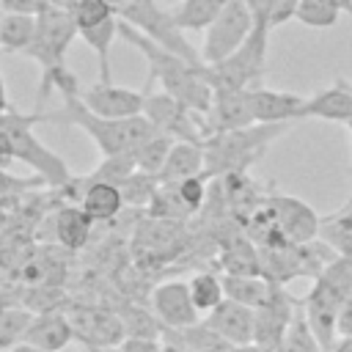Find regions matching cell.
<instances>
[{"label":"cell","instance_id":"cell-18","mask_svg":"<svg viewBox=\"0 0 352 352\" xmlns=\"http://www.w3.org/2000/svg\"><path fill=\"white\" fill-rule=\"evenodd\" d=\"M305 99L308 96H300L292 91H275L264 85L250 88V107H253L256 124H294L302 118Z\"/></svg>","mask_w":352,"mask_h":352},{"label":"cell","instance_id":"cell-33","mask_svg":"<svg viewBox=\"0 0 352 352\" xmlns=\"http://www.w3.org/2000/svg\"><path fill=\"white\" fill-rule=\"evenodd\" d=\"M121 322H124V330H126V338H160L162 336V324L160 319L151 314V308H140V305H124L118 311Z\"/></svg>","mask_w":352,"mask_h":352},{"label":"cell","instance_id":"cell-26","mask_svg":"<svg viewBox=\"0 0 352 352\" xmlns=\"http://www.w3.org/2000/svg\"><path fill=\"white\" fill-rule=\"evenodd\" d=\"M36 28H38V16L0 14V50L3 52H25L33 44Z\"/></svg>","mask_w":352,"mask_h":352},{"label":"cell","instance_id":"cell-38","mask_svg":"<svg viewBox=\"0 0 352 352\" xmlns=\"http://www.w3.org/2000/svg\"><path fill=\"white\" fill-rule=\"evenodd\" d=\"M206 176H190L184 182H173L170 187L176 190V198L182 201V206L187 209V214H195L201 206H204V198H206Z\"/></svg>","mask_w":352,"mask_h":352},{"label":"cell","instance_id":"cell-35","mask_svg":"<svg viewBox=\"0 0 352 352\" xmlns=\"http://www.w3.org/2000/svg\"><path fill=\"white\" fill-rule=\"evenodd\" d=\"M160 176L154 173H143V170H135L118 190L124 195V206H151V201L157 198V190H160Z\"/></svg>","mask_w":352,"mask_h":352},{"label":"cell","instance_id":"cell-45","mask_svg":"<svg viewBox=\"0 0 352 352\" xmlns=\"http://www.w3.org/2000/svg\"><path fill=\"white\" fill-rule=\"evenodd\" d=\"M47 3H50V8H60V11H72L74 14L80 0H47Z\"/></svg>","mask_w":352,"mask_h":352},{"label":"cell","instance_id":"cell-34","mask_svg":"<svg viewBox=\"0 0 352 352\" xmlns=\"http://www.w3.org/2000/svg\"><path fill=\"white\" fill-rule=\"evenodd\" d=\"M278 352H324V346L319 344V338L314 336V330H311V324H308V319L302 314V302H300V311L292 319Z\"/></svg>","mask_w":352,"mask_h":352},{"label":"cell","instance_id":"cell-47","mask_svg":"<svg viewBox=\"0 0 352 352\" xmlns=\"http://www.w3.org/2000/svg\"><path fill=\"white\" fill-rule=\"evenodd\" d=\"M8 352H47V349H41V346H33V344H28V341H22V344H16V346H11Z\"/></svg>","mask_w":352,"mask_h":352},{"label":"cell","instance_id":"cell-27","mask_svg":"<svg viewBox=\"0 0 352 352\" xmlns=\"http://www.w3.org/2000/svg\"><path fill=\"white\" fill-rule=\"evenodd\" d=\"M118 25H121L118 16H107L104 22L80 30V36L85 38V44L99 58V80L102 82H110V47H113V38L118 36Z\"/></svg>","mask_w":352,"mask_h":352},{"label":"cell","instance_id":"cell-15","mask_svg":"<svg viewBox=\"0 0 352 352\" xmlns=\"http://www.w3.org/2000/svg\"><path fill=\"white\" fill-rule=\"evenodd\" d=\"M146 94L148 91H135V88H124V85H113V82H102V80L88 88H80V99L85 102V107L102 118L143 116Z\"/></svg>","mask_w":352,"mask_h":352},{"label":"cell","instance_id":"cell-37","mask_svg":"<svg viewBox=\"0 0 352 352\" xmlns=\"http://www.w3.org/2000/svg\"><path fill=\"white\" fill-rule=\"evenodd\" d=\"M135 170H138V165H135V157L132 154H110V157H102V162L96 165L94 173H88V179H94V182H110V184L121 187Z\"/></svg>","mask_w":352,"mask_h":352},{"label":"cell","instance_id":"cell-16","mask_svg":"<svg viewBox=\"0 0 352 352\" xmlns=\"http://www.w3.org/2000/svg\"><path fill=\"white\" fill-rule=\"evenodd\" d=\"M256 124L250 107V88H214L212 107L204 116V135L242 129Z\"/></svg>","mask_w":352,"mask_h":352},{"label":"cell","instance_id":"cell-30","mask_svg":"<svg viewBox=\"0 0 352 352\" xmlns=\"http://www.w3.org/2000/svg\"><path fill=\"white\" fill-rule=\"evenodd\" d=\"M190 294H192V302L198 308V314H209L214 311L223 300H226V289H223V275L212 272V270H201L195 272L190 280Z\"/></svg>","mask_w":352,"mask_h":352},{"label":"cell","instance_id":"cell-2","mask_svg":"<svg viewBox=\"0 0 352 352\" xmlns=\"http://www.w3.org/2000/svg\"><path fill=\"white\" fill-rule=\"evenodd\" d=\"M118 36L124 41H129L132 47H138L140 55L148 60V80H157L165 94H170L179 102H184L190 110L206 116V110L212 107L214 88L204 77V66H195V63L168 52L165 47L154 44L151 38H146L140 30H135L126 22L118 25Z\"/></svg>","mask_w":352,"mask_h":352},{"label":"cell","instance_id":"cell-48","mask_svg":"<svg viewBox=\"0 0 352 352\" xmlns=\"http://www.w3.org/2000/svg\"><path fill=\"white\" fill-rule=\"evenodd\" d=\"M333 352H352V338H338Z\"/></svg>","mask_w":352,"mask_h":352},{"label":"cell","instance_id":"cell-20","mask_svg":"<svg viewBox=\"0 0 352 352\" xmlns=\"http://www.w3.org/2000/svg\"><path fill=\"white\" fill-rule=\"evenodd\" d=\"M302 118H322V121L349 124L352 121V82L336 80L333 85L308 96L305 107H302Z\"/></svg>","mask_w":352,"mask_h":352},{"label":"cell","instance_id":"cell-1","mask_svg":"<svg viewBox=\"0 0 352 352\" xmlns=\"http://www.w3.org/2000/svg\"><path fill=\"white\" fill-rule=\"evenodd\" d=\"M55 88L63 96V110L55 113H41L44 121L52 124H66V126H80L102 151V157L110 154H135L140 143H146L157 129L148 124L146 116H132V118H102L85 107L80 99V82L72 72L58 77Z\"/></svg>","mask_w":352,"mask_h":352},{"label":"cell","instance_id":"cell-39","mask_svg":"<svg viewBox=\"0 0 352 352\" xmlns=\"http://www.w3.org/2000/svg\"><path fill=\"white\" fill-rule=\"evenodd\" d=\"M107 16H118L116 8L107 0H80L77 8H74V19H77L80 30L82 28H91V25H99Z\"/></svg>","mask_w":352,"mask_h":352},{"label":"cell","instance_id":"cell-12","mask_svg":"<svg viewBox=\"0 0 352 352\" xmlns=\"http://www.w3.org/2000/svg\"><path fill=\"white\" fill-rule=\"evenodd\" d=\"M300 311V300H294L286 286H275V292L270 294L267 302H261L258 308H253L256 314V338L253 344L258 349H267V352H278L292 319L297 316Z\"/></svg>","mask_w":352,"mask_h":352},{"label":"cell","instance_id":"cell-32","mask_svg":"<svg viewBox=\"0 0 352 352\" xmlns=\"http://www.w3.org/2000/svg\"><path fill=\"white\" fill-rule=\"evenodd\" d=\"M173 143H176L173 138H168V135H162V132H154V135H151L146 143H140V146L135 148V154H132L138 170L160 176V170H162V165H165V160H168Z\"/></svg>","mask_w":352,"mask_h":352},{"label":"cell","instance_id":"cell-8","mask_svg":"<svg viewBox=\"0 0 352 352\" xmlns=\"http://www.w3.org/2000/svg\"><path fill=\"white\" fill-rule=\"evenodd\" d=\"M270 25H256L245 44L231 52L226 60L204 63V77L212 88H256L267 72V44Z\"/></svg>","mask_w":352,"mask_h":352},{"label":"cell","instance_id":"cell-22","mask_svg":"<svg viewBox=\"0 0 352 352\" xmlns=\"http://www.w3.org/2000/svg\"><path fill=\"white\" fill-rule=\"evenodd\" d=\"M204 168H206L204 146L190 143V140H176L162 170H160V182L173 184V182H184L190 176H204Z\"/></svg>","mask_w":352,"mask_h":352},{"label":"cell","instance_id":"cell-29","mask_svg":"<svg viewBox=\"0 0 352 352\" xmlns=\"http://www.w3.org/2000/svg\"><path fill=\"white\" fill-rule=\"evenodd\" d=\"M319 239L327 242L336 253L352 258V204H344L338 212L322 217Z\"/></svg>","mask_w":352,"mask_h":352},{"label":"cell","instance_id":"cell-13","mask_svg":"<svg viewBox=\"0 0 352 352\" xmlns=\"http://www.w3.org/2000/svg\"><path fill=\"white\" fill-rule=\"evenodd\" d=\"M148 308H151V314L160 319V324L165 330H182V327H192V324L201 322V314H198V308L192 302L187 280L157 283L151 289Z\"/></svg>","mask_w":352,"mask_h":352},{"label":"cell","instance_id":"cell-42","mask_svg":"<svg viewBox=\"0 0 352 352\" xmlns=\"http://www.w3.org/2000/svg\"><path fill=\"white\" fill-rule=\"evenodd\" d=\"M121 352H165V346L160 344V338H124V344L118 346Z\"/></svg>","mask_w":352,"mask_h":352},{"label":"cell","instance_id":"cell-31","mask_svg":"<svg viewBox=\"0 0 352 352\" xmlns=\"http://www.w3.org/2000/svg\"><path fill=\"white\" fill-rule=\"evenodd\" d=\"M33 316L36 314L25 305H0V352H8L25 341Z\"/></svg>","mask_w":352,"mask_h":352},{"label":"cell","instance_id":"cell-49","mask_svg":"<svg viewBox=\"0 0 352 352\" xmlns=\"http://www.w3.org/2000/svg\"><path fill=\"white\" fill-rule=\"evenodd\" d=\"M82 352H121L118 346H82Z\"/></svg>","mask_w":352,"mask_h":352},{"label":"cell","instance_id":"cell-25","mask_svg":"<svg viewBox=\"0 0 352 352\" xmlns=\"http://www.w3.org/2000/svg\"><path fill=\"white\" fill-rule=\"evenodd\" d=\"M94 217H88L82 212V206H63L58 214H55V239L63 245V248H82L91 236V228H94Z\"/></svg>","mask_w":352,"mask_h":352},{"label":"cell","instance_id":"cell-46","mask_svg":"<svg viewBox=\"0 0 352 352\" xmlns=\"http://www.w3.org/2000/svg\"><path fill=\"white\" fill-rule=\"evenodd\" d=\"M11 107H8V96H6V82H3V74H0V116L3 113H8Z\"/></svg>","mask_w":352,"mask_h":352},{"label":"cell","instance_id":"cell-41","mask_svg":"<svg viewBox=\"0 0 352 352\" xmlns=\"http://www.w3.org/2000/svg\"><path fill=\"white\" fill-rule=\"evenodd\" d=\"M297 8H300V0H272V14H270V25L278 28L289 19L297 16Z\"/></svg>","mask_w":352,"mask_h":352},{"label":"cell","instance_id":"cell-23","mask_svg":"<svg viewBox=\"0 0 352 352\" xmlns=\"http://www.w3.org/2000/svg\"><path fill=\"white\" fill-rule=\"evenodd\" d=\"M217 261H220L223 275H264L261 272V250L250 239L223 242Z\"/></svg>","mask_w":352,"mask_h":352},{"label":"cell","instance_id":"cell-21","mask_svg":"<svg viewBox=\"0 0 352 352\" xmlns=\"http://www.w3.org/2000/svg\"><path fill=\"white\" fill-rule=\"evenodd\" d=\"M25 341L33 346H41L47 352H60L66 344L74 341V327H72L66 311H60V308L38 311L28 327Z\"/></svg>","mask_w":352,"mask_h":352},{"label":"cell","instance_id":"cell-5","mask_svg":"<svg viewBox=\"0 0 352 352\" xmlns=\"http://www.w3.org/2000/svg\"><path fill=\"white\" fill-rule=\"evenodd\" d=\"M74 36H80V25H77V19H74L72 11L47 8L44 14H38V28H36L33 44L22 52V55L33 58L41 66V80H38V94H36V110H38L41 99L50 96V91L55 88L58 77L69 72L66 52H69V44L74 41Z\"/></svg>","mask_w":352,"mask_h":352},{"label":"cell","instance_id":"cell-24","mask_svg":"<svg viewBox=\"0 0 352 352\" xmlns=\"http://www.w3.org/2000/svg\"><path fill=\"white\" fill-rule=\"evenodd\" d=\"M275 286L278 283H272L267 275H223L226 297L250 308H258L261 302H267Z\"/></svg>","mask_w":352,"mask_h":352},{"label":"cell","instance_id":"cell-10","mask_svg":"<svg viewBox=\"0 0 352 352\" xmlns=\"http://www.w3.org/2000/svg\"><path fill=\"white\" fill-rule=\"evenodd\" d=\"M143 116L148 118V124L173 138V140H190V143H204V116L190 110L184 102H179L176 96L157 91V94H146V104H143Z\"/></svg>","mask_w":352,"mask_h":352},{"label":"cell","instance_id":"cell-52","mask_svg":"<svg viewBox=\"0 0 352 352\" xmlns=\"http://www.w3.org/2000/svg\"><path fill=\"white\" fill-rule=\"evenodd\" d=\"M346 126H349V138H352V121H349ZM346 204H352V192H349V201H346Z\"/></svg>","mask_w":352,"mask_h":352},{"label":"cell","instance_id":"cell-9","mask_svg":"<svg viewBox=\"0 0 352 352\" xmlns=\"http://www.w3.org/2000/svg\"><path fill=\"white\" fill-rule=\"evenodd\" d=\"M256 22L245 0H228L217 19L204 30V44H201V58L204 63H217L226 60L231 52H236L245 38L253 33Z\"/></svg>","mask_w":352,"mask_h":352},{"label":"cell","instance_id":"cell-43","mask_svg":"<svg viewBox=\"0 0 352 352\" xmlns=\"http://www.w3.org/2000/svg\"><path fill=\"white\" fill-rule=\"evenodd\" d=\"M245 6L253 14L256 25H270V14H272V0H245ZM272 28V25H270Z\"/></svg>","mask_w":352,"mask_h":352},{"label":"cell","instance_id":"cell-19","mask_svg":"<svg viewBox=\"0 0 352 352\" xmlns=\"http://www.w3.org/2000/svg\"><path fill=\"white\" fill-rule=\"evenodd\" d=\"M63 190H72L77 204L82 206V212L94 220H110L124 206L121 190L110 182H94V179L85 176V179H72Z\"/></svg>","mask_w":352,"mask_h":352},{"label":"cell","instance_id":"cell-14","mask_svg":"<svg viewBox=\"0 0 352 352\" xmlns=\"http://www.w3.org/2000/svg\"><path fill=\"white\" fill-rule=\"evenodd\" d=\"M267 204L275 212L278 228L283 234L286 242L292 245H308L319 239L322 231V217L314 212V206H308L305 201L294 198V195H283V192H272L267 195Z\"/></svg>","mask_w":352,"mask_h":352},{"label":"cell","instance_id":"cell-28","mask_svg":"<svg viewBox=\"0 0 352 352\" xmlns=\"http://www.w3.org/2000/svg\"><path fill=\"white\" fill-rule=\"evenodd\" d=\"M226 3L228 0H182L179 6L170 8V14L182 30H206L217 19Z\"/></svg>","mask_w":352,"mask_h":352},{"label":"cell","instance_id":"cell-4","mask_svg":"<svg viewBox=\"0 0 352 352\" xmlns=\"http://www.w3.org/2000/svg\"><path fill=\"white\" fill-rule=\"evenodd\" d=\"M292 124H250L242 129L214 132L204 138V157L206 179L228 176V173H248V168L270 148L272 140H278L283 132H289Z\"/></svg>","mask_w":352,"mask_h":352},{"label":"cell","instance_id":"cell-6","mask_svg":"<svg viewBox=\"0 0 352 352\" xmlns=\"http://www.w3.org/2000/svg\"><path fill=\"white\" fill-rule=\"evenodd\" d=\"M44 121V116L36 110V113H16V110H8L0 116V126L8 138V146H11V157L25 162L30 170H36V176L55 187V190H63L74 176L66 165V160H60L50 146H44L33 126Z\"/></svg>","mask_w":352,"mask_h":352},{"label":"cell","instance_id":"cell-36","mask_svg":"<svg viewBox=\"0 0 352 352\" xmlns=\"http://www.w3.org/2000/svg\"><path fill=\"white\" fill-rule=\"evenodd\" d=\"M341 8L333 0H300L297 8V22H302L305 28H333L341 19Z\"/></svg>","mask_w":352,"mask_h":352},{"label":"cell","instance_id":"cell-51","mask_svg":"<svg viewBox=\"0 0 352 352\" xmlns=\"http://www.w3.org/2000/svg\"><path fill=\"white\" fill-rule=\"evenodd\" d=\"M107 3H110V6H113V8H116V14H118V8H121V6H124V3H126V0H107Z\"/></svg>","mask_w":352,"mask_h":352},{"label":"cell","instance_id":"cell-17","mask_svg":"<svg viewBox=\"0 0 352 352\" xmlns=\"http://www.w3.org/2000/svg\"><path fill=\"white\" fill-rule=\"evenodd\" d=\"M201 322L209 330H214L228 346H236V349L253 346V338H256V314H253L250 305H242V302L226 297Z\"/></svg>","mask_w":352,"mask_h":352},{"label":"cell","instance_id":"cell-40","mask_svg":"<svg viewBox=\"0 0 352 352\" xmlns=\"http://www.w3.org/2000/svg\"><path fill=\"white\" fill-rule=\"evenodd\" d=\"M50 8L47 0H0V11L3 14H28V16H38Z\"/></svg>","mask_w":352,"mask_h":352},{"label":"cell","instance_id":"cell-50","mask_svg":"<svg viewBox=\"0 0 352 352\" xmlns=\"http://www.w3.org/2000/svg\"><path fill=\"white\" fill-rule=\"evenodd\" d=\"M333 3H336L346 16H352V0H333Z\"/></svg>","mask_w":352,"mask_h":352},{"label":"cell","instance_id":"cell-7","mask_svg":"<svg viewBox=\"0 0 352 352\" xmlns=\"http://www.w3.org/2000/svg\"><path fill=\"white\" fill-rule=\"evenodd\" d=\"M118 19L132 25L135 30H140L146 38H151L154 44L165 47L168 52L195 63V66H204V58H201V50H195L184 30L176 25L170 8H162L157 0H126L121 8H118Z\"/></svg>","mask_w":352,"mask_h":352},{"label":"cell","instance_id":"cell-3","mask_svg":"<svg viewBox=\"0 0 352 352\" xmlns=\"http://www.w3.org/2000/svg\"><path fill=\"white\" fill-rule=\"evenodd\" d=\"M349 292H352V258L336 253L314 278L308 294L300 300L302 314L314 336L324 346V352H333L338 344V314Z\"/></svg>","mask_w":352,"mask_h":352},{"label":"cell","instance_id":"cell-11","mask_svg":"<svg viewBox=\"0 0 352 352\" xmlns=\"http://www.w3.org/2000/svg\"><path fill=\"white\" fill-rule=\"evenodd\" d=\"M72 327L74 338L82 346H121L126 338L124 322L116 308H102V305H72L63 308Z\"/></svg>","mask_w":352,"mask_h":352},{"label":"cell","instance_id":"cell-44","mask_svg":"<svg viewBox=\"0 0 352 352\" xmlns=\"http://www.w3.org/2000/svg\"><path fill=\"white\" fill-rule=\"evenodd\" d=\"M338 338H352V292L341 305L338 314Z\"/></svg>","mask_w":352,"mask_h":352}]
</instances>
